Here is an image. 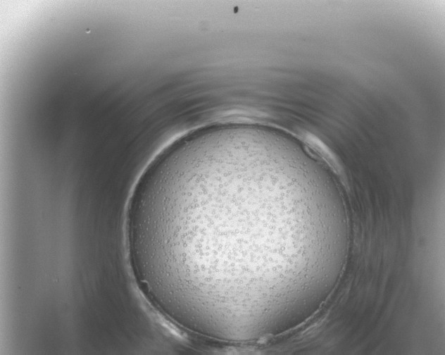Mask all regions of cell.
I'll use <instances>...</instances> for the list:
<instances>
[{"mask_svg": "<svg viewBox=\"0 0 445 355\" xmlns=\"http://www.w3.org/2000/svg\"><path fill=\"white\" fill-rule=\"evenodd\" d=\"M170 166L147 189L139 237L158 297L221 316L264 306L278 269L261 248L256 206L237 176L210 183L196 166ZM206 168V167H205Z\"/></svg>", "mask_w": 445, "mask_h": 355, "instance_id": "cell-1", "label": "cell"}]
</instances>
